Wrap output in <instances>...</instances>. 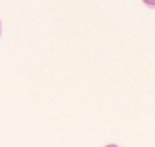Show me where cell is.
<instances>
[{
    "label": "cell",
    "mask_w": 155,
    "mask_h": 147,
    "mask_svg": "<svg viewBox=\"0 0 155 147\" xmlns=\"http://www.w3.org/2000/svg\"><path fill=\"white\" fill-rule=\"evenodd\" d=\"M143 3H144L149 9H155V0H143Z\"/></svg>",
    "instance_id": "cell-1"
},
{
    "label": "cell",
    "mask_w": 155,
    "mask_h": 147,
    "mask_svg": "<svg viewBox=\"0 0 155 147\" xmlns=\"http://www.w3.org/2000/svg\"><path fill=\"white\" fill-rule=\"evenodd\" d=\"M0 37H2V22H0Z\"/></svg>",
    "instance_id": "cell-3"
},
{
    "label": "cell",
    "mask_w": 155,
    "mask_h": 147,
    "mask_svg": "<svg viewBox=\"0 0 155 147\" xmlns=\"http://www.w3.org/2000/svg\"><path fill=\"white\" fill-rule=\"evenodd\" d=\"M106 147H120V145H116V144H109V145H106Z\"/></svg>",
    "instance_id": "cell-2"
}]
</instances>
